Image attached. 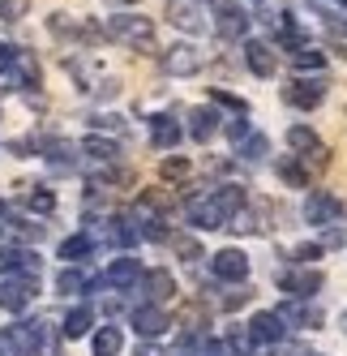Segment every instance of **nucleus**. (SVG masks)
<instances>
[{"label": "nucleus", "instance_id": "nucleus-1", "mask_svg": "<svg viewBox=\"0 0 347 356\" xmlns=\"http://www.w3.org/2000/svg\"><path fill=\"white\" fill-rule=\"evenodd\" d=\"M108 35L116 43H129V47H142L146 52L155 43V22L142 17V13H116V17H108Z\"/></svg>", "mask_w": 347, "mask_h": 356}, {"label": "nucleus", "instance_id": "nucleus-2", "mask_svg": "<svg viewBox=\"0 0 347 356\" xmlns=\"http://www.w3.org/2000/svg\"><path fill=\"white\" fill-rule=\"evenodd\" d=\"M197 69H202V52L193 43H171L163 52V73H171V78H193Z\"/></svg>", "mask_w": 347, "mask_h": 356}, {"label": "nucleus", "instance_id": "nucleus-3", "mask_svg": "<svg viewBox=\"0 0 347 356\" xmlns=\"http://www.w3.org/2000/svg\"><path fill=\"white\" fill-rule=\"evenodd\" d=\"M287 146L296 150V155H305L309 163H326V159H330V155H326V142H321L309 124H291V129H287Z\"/></svg>", "mask_w": 347, "mask_h": 356}, {"label": "nucleus", "instance_id": "nucleus-4", "mask_svg": "<svg viewBox=\"0 0 347 356\" xmlns=\"http://www.w3.org/2000/svg\"><path fill=\"white\" fill-rule=\"evenodd\" d=\"M43 343H47V326H43V322H22V326L9 330V348H13L17 356H39Z\"/></svg>", "mask_w": 347, "mask_h": 356}, {"label": "nucleus", "instance_id": "nucleus-5", "mask_svg": "<svg viewBox=\"0 0 347 356\" xmlns=\"http://www.w3.org/2000/svg\"><path fill=\"white\" fill-rule=\"evenodd\" d=\"M31 300H35V279H22V275H13L9 284L0 288V309H9V314H22Z\"/></svg>", "mask_w": 347, "mask_h": 356}, {"label": "nucleus", "instance_id": "nucleus-6", "mask_svg": "<svg viewBox=\"0 0 347 356\" xmlns=\"http://www.w3.org/2000/svg\"><path fill=\"white\" fill-rule=\"evenodd\" d=\"M283 335H287V322H283V314H257V318L249 322V339H253V343L275 348Z\"/></svg>", "mask_w": 347, "mask_h": 356}, {"label": "nucleus", "instance_id": "nucleus-7", "mask_svg": "<svg viewBox=\"0 0 347 356\" xmlns=\"http://www.w3.org/2000/svg\"><path fill=\"white\" fill-rule=\"evenodd\" d=\"M214 275L228 279V284H240V279H249V258H244L240 249H219L214 253Z\"/></svg>", "mask_w": 347, "mask_h": 356}, {"label": "nucleus", "instance_id": "nucleus-8", "mask_svg": "<svg viewBox=\"0 0 347 356\" xmlns=\"http://www.w3.org/2000/svg\"><path fill=\"white\" fill-rule=\"evenodd\" d=\"M167 22H171V26H180V31H193V35H202V31H206L197 0H171V5H167Z\"/></svg>", "mask_w": 347, "mask_h": 356}, {"label": "nucleus", "instance_id": "nucleus-9", "mask_svg": "<svg viewBox=\"0 0 347 356\" xmlns=\"http://www.w3.org/2000/svg\"><path fill=\"white\" fill-rule=\"evenodd\" d=\"M283 99H287V104H296V108H317L321 99H326V86H321L317 78H296L283 90Z\"/></svg>", "mask_w": 347, "mask_h": 356}, {"label": "nucleus", "instance_id": "nucleus-10", "mask_svg": "<svg viewBox=\"0 0 347 356\" xmlns=\"http://www.w3.org/2000/svg\"><path fill=\"white\" fill-rule=\"evenodd\" d=\"M317 288H321V270H309L305 262H301V270L283 275V292H287V296H296V300H309Z\"/></svg>", "mask_w": 347, "mask_h": 356}, {"label": "nucleus", "instance_id": "nucleus-11", "mask_svg": "<svg viewBox=\"0 0 347 356\" xmlns=\"http://www.w3.org/2000/svg\"><path fill=\"white\" fill-rule=\"evenodd\" d=\"M0 275H26V279H35L39 275V258H35V253L31 249H5V253H0Z\"/></svg>", "mask_w": 347, "mask_h": 356}, {"label": "nucleus", "instance_id": "nucleus-12", "mask_svg": "<svg viewBox=\"0 0 347 356\" xmlns=\"http://www.w3.org/2000/svg\"><path fill=\"white\" fill-rule=\"evenodd\" d=\"M133 330H137L142 339H155V335H163V330H167V314L159 309L155 300L142 305V309H133Z\"/></svg>", "mask_w": 347, "mask_h": 356}, {"label": "nucleus", "instance_id": "nucleus-13", "mask_svg": "<svg viewBox=\"0 0 347 356\" xmlns=\"http://www.w3.org/2000/svg\"><path fill=\"white\" fill-rule=\"evenodd\" d=\"M244 31H249V13L240 5H232V0H219V35L244 39Z\"/></svg>", "mask_w": 347, "mask_h": 356}, {"label": "nucleus", "instance_id": "nucleus-14", "mask_svg": "<svg viewBox=\"0 0 347 356\" xmlns=\"http://www.w3.org/2000/svg\"><path fill=\"white\" fill-rule=\"evenodd\" d=\"M108 284H112L116 292H129L133 284H142V262H137V258H116V262L108 266Z\"/></svg>", "mask_w": 347, "mask_h": 356}, {"label": "nucleus", "instance_id": "nucleus-15", "mask_svg": "<svg viewBox=\"0 0 347 356\" xmlns=\"http://www.w3.org/2000/svg\"><path fill=\"white\" fill-rule=\"evenodd\" d=\"M339 197L335 193H326V189H317L313 197H309V207H305V223H330V219H339Z\"/></svg>", "mask_w": 347, "mask_h": 356}, {"label": "nucleus", "instance_id": "nucleus-16", "mask_svg": "<svg viewBox=\"0 0 347 356\" xmlns=\"http://www.w3.org/2000/svg\"><path fill=\"white\" fill-rule=\"evenodd\" d=\"M189 223H197V227H223L228 223V215L219 211V202L214 197H197V202H189Z\"/></svg>", "mask_w": 347, "mask_h": 356}, {"label": "nucleus", "instance_id": "nucleus-17", "mask_svg": "<svg viewBox=\"0 0 347 356\" xmlns=\"http://www.w3.org/2000/svg\"><path fill=\"white\" fill-rule=\"evenodd\" d=\"M244 65H249V73H257V78H270V73H275V52H270L266 43L249 39L244 43Z\"/></svg>", "mask_w": 347, "mask_h": 356}, {"label": "nucleus", "instance_id": "nucleus-18", "mask_svg": "<svg viewBox=\"0 0 347 356\" xmlns=\"http://www.w3.org/2000/svg\"><path fill=\"white\" fill-rule=\"evenodd\" d=\"M142 284H146V296H151L155 305H163V300L176 296V279H171L167 270H151V275L142 270Z\"/></svg>", "mask_w": 347, "mask_h": 356}, {"label": "nucleus", "instance_id": "nucleus-19", "mask_svg": "<svg viewBox=\"0 0 347 356\" xmlns=\"http://www.w3.org/2000/svg\"><path fill=\"white\" fill-rule=\"evenodd\" d=\"M189 134H193V142H210L219 134V112L214 108H197L189 116Z\"/></svg>", "mask_w": 347, "mask_h": 356}, {"label": "nucleus", "instance_id": "nucleus-20", "mask_svg": "<svg viewBox=\"0 0 347 356\" xmlns=\"http://www.w3.org/2000/svg\"><path fill=\"white\" fill-rule=\"evenodd\" d=\"M125 348V330L120 326H99L94 330V356H116Z\"/></svg>", "mask_w": 347, "mask_h": 356}, {"label": "nucleus", "instance_id": "nucleus-21", "mask_svg": "<svg viewBox=\"0 0 347 356\" xmlns=\"http://www.w3.org/2000/svg\"><path fill=\"white\" fill-rule=\"evenodd\" d=\"M151 142L163 146V150H171V146L180 142V124L171 120V116H155V124H151Z\"/></svg>", "mask_w": 347, "mask_h": 356}, {"label": "nucleus", "instance_id": "nucleus-22", "mask_svg": "<svg viewBox=\"0 0 347 356\" xmlns=\"http://www.w3.org/2000/svg\"><path fill=\"white\" fill-rule=\"evenodd\" d=\"M90 322H94V314H90V305H78L69 318H65V339H82L86 330H90Z\"/></svg>", "mask_w": 347, "mask_h": 356}, {"label": "nucleus", "instance_id": "nucleus-23", "mask_svg": "<svg viewBox=\"0 0 347 356\" xmlns=\"http://www.w3.org/2000/svg\"><path fill=\"white\" fill-rule=\"evenodd\" d=\"M210 197L219 202V211L228 215V219H232V215H236V211L244 207V189H240V185H223V189H214Z\"/></svg>", "mask_w": 347, "mask_h": 356}, {"label": "nucleus", "instance_id": "nucleus-24", "mask_svg": "<svg viewBox=\"0 0 347 356\" xmlns=\"http://www.w3.org/2000/svg\"><path fill=\"white\" fill-rule=\"evenodd\" d=\"M291 65L296 69H305V73H317V69H326V52H317V47H296L291 52Z\"/></svg>", "mask_w": 347, "mask_h": 356}, {"label": "nucleus", "instance_id": "nucleus-25", "mask_svg": "<svg viewBox=\"0 0 347 356\" xmlns=\"http://www.w3.org/2000/svg\"><path fill=\"white\" fill-rule=\"evenodd\" d=\"M13 69H17V78H22V86H26V90L39 86V60H35V52H17Z\"/></svg>", "mask_w": 347, "mask_h": 356}, {"label": "nucleus", "instance_id": "nucleus-26", "mask_svg": "<svg viewBox=\"0 0 347 356\" xmlns=\"http://www.w3.org/2000/svg\"><path fill=\"white\" fill-rule=\"evenodd\" d=\"M283 322H301V326H321V309H313V305H283Z\"/></svg>", "mask_w": 347, "mask_h": 356}, {"label": "nucleus", "instance_id": "nucleus-27", "mask_svg": "<svg viewBox=\"0 0 347 356\" xmlns=\"http://www.w3.org/2000/svg\"><path fill=\"white\" fill-rule=\"evenodd\" d=\"M86 288H90V279H86L82 270H73V266L56 275V292H65V296H78V292H86Z\"/></svg>", "mask_w": 347, "mask_h": 356}, {"label": "nucleus", "instance_id": "nucleus-28", "mask_svg": "<svg viewBox=\"0 0 347 356\" xmlns=\"http://www.w3.org/2000/svg\"><path fill=\"white\" fill-rule=\"evenodd\" d=\"M82 150H86L94 163H112V159H116V142H108V138H86Z\"/></svg>", "mask_w": 347, "mask_h": 356}, {"label": "nucleus", "instance_id": "nucleus-29", "mask_svg": "<svg viewBox=\"0 0 347 356\" xmlns=\"http://www.w3.org/2000/svg\"><path fill=\"white\" fill-rule=\"evenodd\" d=\"M60 258L65 262H82V258H90V236L82 232V236H69L65 245H60Z\"/></svg>", "mask_w": 347, "mask_h": 356}, {"label": "nucleus", "instance_id": "nucleus-30", "mask_svg": "<svg viewBox=\"0 0 347 356\" xmlns=\"http://www.w3.org/2000/svg\"><path fill=\"white\" fill-rule=\"evenodd\" d=\"M279 176L291 185V189H305L309 185V172H305V163H296V159H279Z\"/></svg>", "mask_w": 347, "mask_h": 356}, {"label": "nucleus", "instance_id": "nucleus-31", "mask_svg": "<svg viewBox=\"0 0 347 356\" xmlns=\"http://www.w3.org/2000/svg\"><path fill=\"white\" fill-rule=\"evenodd\" d=\"M236 146H240V155H244V159H266V155H270V142H266L262 134H249V138L236 142Z\"/></svg>", "mask_w": 347, "mask_h": 356}, {"label": "nucleus", "instance_id": "nucleus-32", "mask_svg": "<svg viewBox=\"0 0 347 356\" xmlns=\"http://www.w3.org/2000/svg\"><path fill=\"white\" fill-rule=\"evenodd\" d=\"M26 207L39 211V215H52V211H56V193H52V189H35V193L26 197Z\"/></svg>", "mask_w": 347, "mask_h": 356}, {"label": "nucleus", "instance_id": "nucleus-33", "mask_svg": "<svg viewBox=\"0 0 347 356\" xmlns=\"http://www.w3.org/2000/svg\"><path fill=\"white\" fill-rule=\"evenodd\" d=\"M108 236H112L116 245H133V241H137V227H129V219H112Z\"/></svg>", "mask_w": 347, "mask_h": 356}, {"label": "nucleus", "instance_id": "nucleus-34", "mask_svg": "<svg viewBox=\"0 0 347 356\" xmlns=\"http://www.w3.org/2000/svg\"><path fill=\"white\" fill-rule=\"evenodd\" d=\"M171 249H176L185 262H197V258H202V245H197L193 236H171Z\"/></svg>", "mask_w": 347, "mask_h": 356}, {"label": "nucleus", "instance_id": "nucleus-35", "mask_svg": "<svg viewBox=\"0 0 347 356\" xmlns=\"http://www.w3.org/2000/svg\"><path fill=\"white\" fill-rule=\"evenodd\" d=\"M26 9H31V0H0V22H22Z\"/></svg>", "mask_w": 347, "mask_h": 356}, {"label": "nucleus", "instance_id": "nucleus-36", "mask_svg": "<svg viewBox=\"0 0 347 356\" xmlns=\"http://www.w3.org/2000/svg\"><path fill=\"white\" fill-rule=\"evenodd\" d=\"M189 168H193L189 159H163V168H159V172L167 176V181H180V176H189Z\"/></svg>", "mask_w": 347, "mask_h": 356}, {"label": "nucleus", "instance_id": "nucleus-37", "mask_svg": "<svg viewBox=\"0 0 347 356\" xmlns=\"http://www.w3.org/2000/svg\"><path fill=\"white\" fill-rule=\"evenodd\" d=\"M223 129H228V138H232V142H244V138L253 134V129H249V120H228Z\"/></svg>", "mask_w": 347, "mask_h": 356}, {"label": "nucleus", "instance_id": "nucleus-38", "mask_svg": "<svg viewBox=\"0 0 347 356\" xmlns=\"http://www.w3.org/2000/svg\"><path fill=\"white\" fill-rule=\"evenodd\" d=\"M321 249H326V245H301V249H296V253H291V258L309 266V262H317V258H321Z\"/></svg>", "mask_w": 347, "mask_h": 356}, {"label": "nucleus", "instance_id": "nucleus-39", "mask_svg": "<svg viewBox=\"0 0 347 356\" xmlns=\"http://www.w3.org/2000/svg\"><path fill=\"white\" fill-rule=\"evenodd\" d=\"M13 60H17V47L0 43V73H13Z\"/></svg>", "mask_w": 347, "mask_h": 356}, {"label": "nucleus", "instance_id": "nucleus-40", "mask_svg": "<svg viewBox=\"0 0 347 356\" xmlns=\"http://www.w3.org/2000/svg\"><path fill=\"white\" fill-rule=\"evenodd\" d=\"M90 124H94V129H116V134L125 129V120H120V116H94Z\"/></svg>", "mask_w": 347, "mask_h": 356}, {"label": "nucleus", "instance_id": "nucleus-41", "mask_svg": "<svg viewBox=\"0 0 347 356\" xmlns=\"http://www.w3.org/2000/svg\"><path fill=\"white\" fill-rule=\"evenodd\" d=\"M214 104H223V108H236V112H244V104L236 95H228V90H214Z\"/></svg>", "mask_w": 347, "mask_h": 356}, {"label": "nucleus", "instance_id": "nucleus-42", "mask_svg": "<svg viewBox=\"0 0 347 356\" xmlns=\"http://www.w3.org/2000/svg\"><path fill=\"white\" fill-rule=\"evenodd\" d=\"M244 300H249V292H232V296H223V309H240Z\"/></svg>", "mask_w": 347, "mask_h": 356}, {"label": "nucleus", "instance_id": "nucleus-43", "mask_svg": "<svg viewBox=\"0 0 347 356\" xmlns=\"http://www.w3.org/2000/svg\"><path fill=\"white\" fill-rule=\"evenodd\" d=\"M275 356H305V348H287V343L279 339V343H275Z\"/></svg>", "mask_w": 347, "mask_h": 356}, {"label": "nucleus", "instance_id": "nucleus-44", "mask_svg": "<svg viewBox=\"0 0 347 356\" xmlns=\"http://www.w3.org/2000/svg\"><path fill=\"white\" fill-rule=\"evenodd\" d=\"M321 245H343V227H330V232L321 236Z\"/></svg>", "mask_w": 347, "mask_h": 356}, {"label": "nucleus", "instance_id": "nucleus-45", "mask_svg": "<svg viewBox=\"0 0 347 356\" xmlns=\"http://www.w3.org/2000/svg\"><path fill=\"white\" fill-rule=\"evenodd\" d=\"M137 356H163V352H159V348H151V343H142V348H137Z\"/></svg>", "mask_w": 347, "mask_h": 356}, {"label": "nucleus", "instance_id": "nucleus-46", "mask_svg": "<svg viewBox=\"0 0 347 356\" xmlns=\"http://www.w3.org/2000/svg\"><path fill=\"white\" fill-rule=\"evenodd\" d=\"M5 352H13V348H9V330L0 335V356H5Z\"/></svg>", "mask_w": 347, "mask_h": 356}, {"label": "nucleus", "instance_id": "nucleus-47", "mask_svg": "<svg viewBox=\"0 0 347 356\" xmlns=\"http://www.w3.org/2000/svg\"><path fill=\"white\" fill-rule=\"evenodd\" d=\"M339 326H343V330H347V314H343V318H339Z\"/></svg>", "mask_w": 347, "mask_h": 356}, {"label": "nucleus", "instance_id": "nucleus-48", "mask_svg": "<svg viewBox=\"0 0 347 356\" xmlns=\"http://www.w3.org/2000/svg\"><path fill=\"white\" fill-rule=\"evenodd\" d=\"M335 5H347V0H335Z\"/></svg>", "mask_w": 347, "mask_h": 356}]
</instances>
